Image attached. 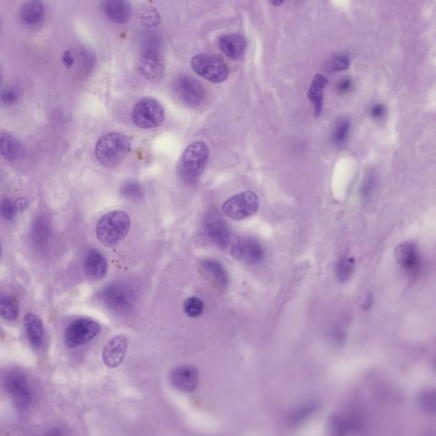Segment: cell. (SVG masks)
Listing matches in <instances>:
<instances>
[{
    "label": "cell",
    "instance_id": "d590c367",
    "mask_svg": "<svg viewBox=\"0 0 436 436\" xmlns=\"http://www.w3.org/2000/svg\"><path fill=\"white\" fill-rule=\"evenodd\" d=\"M62 61L66 69H70L75 64V57H73L71 51H66L62 55Z\"/></svg>",
    "mask_w": 436,
    "mask_h": 436
},
{
    "label": "cell",
    "instance_id": "8fae6325",
    "mask_svg": "<svg viewBox=\"0 0 436 436\" xmlns=\"http://www.w3.org/2000/svg\"><path fill=\"white\" fill-rule=\"evenodd\" d=\"M229 248L232 256L244 264H257L264 257L261 244L253 238L233 239Z\"/></svg>",
    "mask_w": 436,
    "mask_h": 436
},
{
    "label": "cell",
    "instance_id": "277c9868",
    "mask_svg": "<svg viewBox=\"0 0 436 436\" xmlns=\"http://www.w3.org/2000/svg\"><path fill=\"white\" fill-rule=\"evenodd\" d=\"M191 66L197 75L212 83L224 82L228 77V66L218 54L197 55L192 58Z\"/></svg>",
    "mask_w": 436,
    "mask_h": 436
},
{
    "label": "cell",
    "instance_id": "f35d334b",
    "mask_svg": "<svg viewBox=\"0 0 436 436\" xmlns=\"http://www.w3.org/2000/svg\"><path fill=\"white\" fill-rule=\"evenodd\" d=\"M351 87V81L349 80H343L340 81L338 84V90L341 92H347Z\"/></svg>",
    "mask_w": 436,
    "mask_h": 436
},
{
    "label": "cell",
    "instance_id": "e0dca14e",
    "mask_svg": "<svg viewBox=\"0 0 436 436\" xmlns=\"http://www.w3.org/2000/svg\"><path fill=\"white\" fill-rule=\"evenodd\" d=\"M221 53L232 60H239L246 53L247 42L245 37L238 33L223 35L218 40Z\"/></svg>",
    "mask_w": 436,
    "mask_h": 436
},
{
    "label": "cell",
    "instance_id": "d4e9b609",
    "mask_svg": "<svg viewBox=\"0 0 436 436\" xmlns=\"http://www.w3.org/2000/svg\"><path fill=\"white\" fill-rule=\"evenodd\" d=\"M19 315V306L17 299L12 296H3L0 298V316L8 321H13Z\"/></svg>",
    "mask_w": 436,
    "mask_h": 436
},
{
    "label": "cell",
    "instance_id": "4fadbf2b",
    "mask_svg": "<svg viewBox=\"0 0 436 436\" xmlns=\"http://www.w3.org/2000/svg\"><path fill=\"white\" fill-rule=\"evenodd\" d=\"M395 260L406 275L416 276L420 272L422 260L415 243L406 242L399 245L394 251Z\"/></svg>",
    "mask_w": 436,
    "mask_h": 436
},
{
    "label": "cell",
    "instance_id": "74e56055",
    "mask_svg": "<svg viewBox=\"0 0 436 436\" xmlns=\"http://www.w3.org/2000/svg\"><path fill=\"white\" fill-rule=\"evenodd\" d=\"M44 436H66L65 432L59 428H51Z\"/></svg>",
    "mask_w": 436,
    "mask_h": 436
},
{
    "label": "cell",
    "instance_id": "5bb4252c",
    "mask_svg": "<svg viewBox=\"0 0 436 436\" xmlns=\"http://www.w3.org/2000/svg\"><path fill=\"white\" fill-rule=\"evenodd\" d=\"M170 380L176 390L185 393L194 392L199 384V372L193 365H181L173 369Z\"/></svg>",
    "mask_w": 436,
    "mask_h": 436
},
{
    "label": "cell",
    "instance_id": "f546056e",
    "mask_svg": "<svg viewBox=\"0 0 436 436\" xmlns=\"http://www.w3.org/2000/svg\"><path fill=\"white\" fill-rule=\"evenodd\" d=\"M350 130V122L347 120L340 121L337 127H336L332 139L336 144L341 145L346 142L348 138Z\"/></svg>",
    "mask_w": 436,
    "mask_h": 436
},
{
    "label": "cell",
    "instance_id": "ba28073f",
    "mask_svg": "<svg viewBox=\"0 0 436 436\" xmlns=\"http://www.w3.org/2000/svg\"><path fill=\"white\" fill-rule=\"evenodd\" d=\"M136 293L131 287L123 283H112L102 291L101 299L107 307L116 312L131 309L136 302Z\"/></svg>",
    "mask_w": 436,
    "mask_h": 436
},
{
    "label": "cell",
    "instance_id": "b9f144b4",
    "mask_svg": "<svg viewBox=\"0 0 436 436\" xmlns=\"http://www.w3.org/2000/svg\"><path fill=\"white\" fill-rule=\"evenodd\" d=\"M2 27H3L2 18H1V17H0V33H1V31H2Z\"/></svg>",
    "mask_w": 436,
    "mask_h": 436
},
{
    "label": "cell",
    "instance_id": "d6986e66",
    "mask_svg": "<svg viewBox=\"0 0 436 436\" xmlns=\"http://www.w3.org/2000/svg\"><path fill=\"white\" fill-rule=\"evenodd\" d=\"M44 13H46V9H44V3L33 0V1H27L22 3L18 15H19V19L21 24L25 25L26 27L35 28L42 24Z\"/></svg>",
    "mask_w": 436,
    "mask_h": 436
},
{
    "label": "cell",
    "instance_id": "7c38bea8",
    "mask_svg": "<svg viewBox=\"0 0 436 436\" xmlns=\"http://www.w3.org/2000/svg\"><path fill=\"white\" fill-rule=\"evenodd\" d=\"M206 235L213 244L221 249H227L230 246L232 236L226 221L217 212H210L204 221Z\"/></svg>",
    "mask_w": 436,
    "mask_h": 436
},
{
    "label": "cell",
    "instance_id": "d6a6232c",
    "mask_svg": "<svg viewBox=\"0 0 436 436\" xmlns=\"http://www.w3.org/2000/svg\"><path fill=\"white\" fill-rule=\"evenodd\" d=\"M142 21L147 26H155L160 21V17L153 8L147 6V9L141 14Z\"/></svg>",
    "mask_w": 436,
    "mask_h": 436
},
{
    "label": "cell",
    "instance_id": "4dcf8cb0",
    "mask_svg": "<svg viewBox=\"0 0 436 436\" xmlns=\"http://www.w3.org/2000/svg\"><path fill=\"white\" fill-rule=\"evenodd\" d=\"M350 62L346 55H338L328 62L327 69L331 72H341L349 69Z\"/></svg>",
    "mask_w": 436,
    "mask_h": 436
},
{
    "label": "cell",
    "instance_id": "83f0119b",
    "mask_svg": "<svg viewBox=\"0 0 436 436\" xmlns=\"http://www.w3.org/2000/svg\"><path fill=\"white\" fill-rule=\"evenodd\" d=\"M21 98V94L17 89L10 87L3 89L0 91V103L6 107L16 105Z\"/></svg>",
    "mask_w": 436,
    "mask_h": 436
},
{
    "label": "cell",
    "instance_id": "836d02e7",
    "mask_svg": "<svg viewBox=\"0 0 436 436\" xmlns=\"http://www.w3.org/2000/svg\"><path fill=\"white\" fill-rule=\"evenodd\" d=\"M421 403H422L424 408L428 410V411H431V410H433V411H435V394H432L431 392L424 393L423 394L422 401H421Z\"/></svg>",
    "mask_w": 436,
    "mask_h": 436
},
{
    "label": "cell",
    "instance_id": "52a82bcc",
    "mask_svg": "<svg viewBox=\"0 0 436 436\" xmlns=\"http://www.w3.org/2000/svg\"><path fill=\"white\" fill-rule=\"evenodd\" d=\"M101 331V327L95 320L88 318H80L73 320L66 327L64 334V342L70 349L87 345L97 337Z\"/></svg>",
    "mask_w": 436,
    "mask_h": 436
},
{
    "label": "cell",
    "instance_id": "7bdbcfd3",
    "mask_svg": "<svg viewBox=\"0 0 436 436\" xmlns=\"http://www.w3.org/2000/svg\"><path fill=\"white\" fill-rule=\"evenodd\" d=\"M0 255H1V245H0Z\"/></svg>",
    "mask_w": 436,
    "mask_h": 436
},
{
    "label": "cell",
    "instance_id": "603a6c76",
    "mask_svg": "<svg viewBox=\"0 0 436 436\" xmlns=\"http://www.w3.org/2000/svg\"><path fill=\"white\" fill-rule=\"evenodd\" d=\"M24 327L28 341L35 348L42 347L44 339L43 321L35 314L29 313L24 318Z\"/></svg>",
    "mask_w": 436,
    "mask_h": 436
},
{
    "label": "cell",
    "instance_id": "60d3db41",
    "mask_svg": "<svg viewBox=\"0 0 436 436\" xmlns=\"http://www.w3.org/2000/svg\"><path fill=\"white\" fill-rule=\"evenodd\" d=\"M282 3L283 1H271V5L273 6H279L282 5Z\"/></svg>",
    "mask_w": 436,
    "mask_h": 436
},
{
    "label": "cell",
    "instance_id": "44dd1931",
    "mask_svg": "<svg viewBox=\"0 0 436 436\" xmlns=\"http://www.w3.org/2000/svg\"><path fill=\"white\" fill-rule=\"evenodd\" d=\"M0 154L6 160L16 161L24 154V149L21 142L10 132L0 130Z\"/></svg>",
    "mask_w": 436,
    "mask_h": 436
},
{
    "label": "cell",
    "instance_id": "3957f363",
    "mask_svg": "<svg viewBox=\"0 0 436 436\" xmlns=\"http://www.w3.org/2000/svg\"><path fill=\"white\" fill-rule=\"evenodd\" d=\"M131 228L128 214L122 210H113L105 214L98 221L96 235L103 246L112 247L127 237Z\"/></svg>",
    "mask_w": 436,
    "mask_h": 436
},
{
    "label": "cell",
    "instance_id": "8d00e7d4",
    "mask_svg": "<svg viewBox=\"0 0 436 436\" xmlns=\"http://www.w3.org/2000/svg\"><path fill=\"white\" fill-rule=\"evenodd\" d=\"M371 114L374 119H381L385 114V108L382 105H376L373 106L371 111Z\"/></svg>",
    "mask_w": 436,
    "mask_h": 436
},
{
    "label": "cell",
    "instance_id": "7a4b0ae2",
    "mask_svg": "<svg viewBox=\"0 0 436 436\" xmlns=\"http://www.w3.org/2000/svg\"><path fill=\"white\" fill-rule=\"evenodd\" d=\"M210 150L204 142L192 143L184 150L177 165V173L187 183H194L204 172L208 164Z\"/></svg>",
    "mask_w": 436,
    "mask_h": 436
},
{
    "label": "cell",
    "instance_id": "1f68e13d",
    "mask_svg": "<svg viewBox=\"0 0 436 436\" xmlns=\"http://www.w3.org/2000/svg\"><path fill=\"white\" fill-rule=\"evenodd\" d=\"M17 215L15 201L10 199H3L0 203V216L6 220L13 219Z\"/></svg>",
    "mask_w": 436,
    "mask_h": 436
},
{
    "label": "cell",
    "instance_id": "ac0fdd59",
    "mask_svg": "<svg viewBox=\"0 0 436 436\" xmlns=\"http://www.w3.org/2000/svg\"><path fill=\"white\" fill-rule=\"evenodd\" d=\"M108 271V262L101 253L95 249L88 251L84 264V272L88 279L97 282L105 278Z\"/></svg>",
    "mask_w": 436,
    "mask_h": 436
},
{
    "label": "cell",
    "instance_id": "484cf974",
    "mask_svg": "<svg viewBox=\"0 0 436 436\" xmlns=\"http://www.w3.org/2000/svg\"><path fill=\"white\" fill-rule=\"evenodd\" d=\"M354 264L356 262L353 257L345 256L340 258L336 268V275L339 282L345 283L349 280L354 271Z\"/></svg>",
    "mask_w": 436,
    "mask_h": 436
},
{
    "label": "cell",
    "instance_id": "e575fe53",
    "mask_svg": "<svg viewBox=\"0 0 436 436\" xmlns=\"http://www.w3.org/2000/svg\"><path fill=\"white\" fill-rule=\"evenodd\" d=\"M15 206H16L17 213L21 214L24 210H27L28 206V199L25 198H19L15 201Z\"/></svg>",
    "mask_w": 436,
    "mask_h": 436
},
{
    "label": "cell",
    "instance_id": "2e32d148",
    "mask_svg": "<svg viewBox=\"0 0 436 436\" xmlns=\"http://www.w3.org/2000/svg\"><path fill=\"white\" fill-rule=\"evenodd\" d=\"M128 348V340L123 335L111 338L103 349L102 361L107 367H119L123 361Z\"/></svg>",
    "mask_w": 436,
    "mask_h": 436
},
{
    "label": "cell",
    "instance_id": "8992f818",
    "mask_svg": "<svg viewBox=\"0 0 436 436\" xmlns=\"http://www.w3.org/2000/svg\"><path fill=\"white\" fill-rule=\"evenodd\" d=\"M260 206V199L253 191H246L235 195L224 203L221 209L229 218L239 221L253 216Z\"/></svg>",
    "mask_w": 436,
    "mask_h": 436
},
{
    "label": "cell",
    "instance_id": "9a60e30c",
    "mask_svg": "<svg viewBox=\"0 0 436 436\" xmlns=\"http://www.w3.org/2000/svg\"><path fill=\"white\" fill-rule=\"evenodd\" d=\"M138 69L147 80L158 82L164 76L165 66L160 55L154 51H147L140 57Z\"/></svg>",
    "mask_w": 436,
    "mask_h": 436
},
{
    "label": "cell",
    "instance_id": "6da1fadb",
    "mask_svg": "<svg viewBox=\"0 0 436 436\" xmlns=\"http://www.w3.org/2000/svg\"><path fill=\"white\" fill-rule=\"evenodd\" d=\"M131 149L128 136L112 132L101 136L96 145L95 154L100 164L105 167H116L125 160Z\"/></svg>",
    "mask_w": 436,
    "mask_h": 436
},
{
    "label": "cell",
    "instance_id": "cb8c5ba5",
    "mask_svg": "<svg viewBox=\"0 0 436 436\" xmlns=\"http://www.w3.org/2000/svg\"><path fill=\"white\" fill-rule=\"evenodd\" d=\"M328 84V80L326 77L320 73L314 78V80L308 91V98L315 106V113L316 116H319L323 108V95L325 87Z\"/></svg>",
    "mask_w": 436,
    "mask_h": 436
},
{
    "label": "cell",
    "instance_id": "5b68a950",
    "mask_svg": "<svg viewBox=\"0 0 436 436\" xmlns=\"http://www.w3.org/2000/svg\"><path fill=\"white\" fill-rule=\"evenodd\" d=\"M131 118L136 127L153 129L158 127L164 121L165 110L156 99L144 98L139 100L133 108Z\"/></svg>",
    "mask_w": 436,
    "mask_h": 436
},
{
    "label": "cell",
    "instance_id": "9c48e42d",
    "mask_svg": "<svg viewBox=\"0 0 436 436\" xmlns=\"http://www.w3.org/2000/svg\"><path fill=\"white\" fill-rule=\"evenodd\" d=\"M173 90L177 99L190 108L201 105L206 94L204 86L198 80L186 75L176 78Z\"/></svg>",
    "mask_w": 436,
    "mask_h": 436
},
{
    "label": "cell",
    "instance_id": "ab89813d",
    "mask_svg": "<svg viewBox=\"0 0 436 436\" xmlns=\"http://www.w3.org/2000/svg\"><path fill=\"white\" fill-rule=\"evenodd\" d=\"M3 81V66L0 65V87L2 86Z\"/></svg>",
    "mask_w": 436,
    "mask_h": 436
},
{
    "label": "cell",
    "instance_id": "7402d4cb",
    "mask_svg": "<svg viewBox=\"0 0 436 436\" xmlns=\"http://www.w3.org/2000/svg\"><path fill=\"white\" fill-rule=\"evenodd\" d=\"M103 12L111 21L123 24L131 19V7L124 0H110L103 3Z\"/></svg>",
    "mask_w": 436,
    "mask_h": 436
},
{
    "label": "cell",
    "instance_id": "30bf717a",
    "mask_svg": "<svg viewBox=\"0 0 436 436\" xmlns=\"http://www.w3.org/2000/svg\"><path fill=\"white\" fill-rule=\"evenodd\" d=\"M7 393L18 408L24 409L32 403L33 394L27 376L20 371H11L3 379Z\"/></svg>",
    "mask_w": 436,
    "mask_h": 436
},
{
    "label": "cell",
    "instance_id": "4316f807",
    "mask_svg": "<svg viewBox=\"0 0 436 436\" xmlns=\"http://www.w3.org/2000/svg\"><path fill=\"white\" fill-rule=\"evenodd\" d=\"M120 193L124 197L131 201H138L143 197V191L140 184L136 182H128L121 187Z\"/></svg>",
    "mask_w": 436,
    "mask_h": 436
},
{
    "label": "cell",
    "instance_id": "ffe728a7",
    "mask_svg": "<svg viewBox=\"0 0 436 436\" xmlns=\"http://www.w3.org/2000/svg\"><path fill=\"white\" fill-rule=\"evenodd\" d=\"M202 275L212 282L218 289H226L228 284V276L226 269L219 262L215 260H204L201 262Z\"/></svg>",
    "mask_w": 436,
    "mask_h": 436
},
{
    "label": "cell",
    "instance_id": "f1b7e54d",
    "mask_svg": "<svg viewBox=\"0 0 436 436\" xmlns=\"http://www.w3.org/2000/svg\"><path fill=\"white\" fill-rule=\"evenodd\" d=\"M184 312L191 318H197L201 315L204 305L201 299L197 297H191L186 299L184 302Z\"/></svg>",
    "mask_w": 436,
    "mask_h": 436
}]
</instances>
